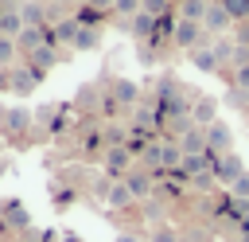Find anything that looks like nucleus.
<instances>
[{
  "mask_svg": "<svg viewBox=\"0 0 249 242\" xmlns=\"http://www.w3.org/2000/svg\"><path fill=\"white\" fill-rule=\"evenodd\" d=\"M233 86L237 90H249V66H237L233 70Z\"/></svg>",
  "mask_w": 249,
  "mask_h": 242,
  "instance_id": "c756f323",
  "label": "nucleus"
},
{
  "mask_svg": "<svg viewBox=\"0 0 249 242\" xmlns=\"http://www.w3.org/2000/svg\"><path fill=\"white\" fill-rule=\"evenodd\" d=\"M8 125H12V129H27V113H23V109H12V113H8Z\"/></svg>",
  "mask_w": 249,
  "mask_h": 242,
  "instance_id": "cd10ccee",
  "label": "nucleus"
},
{
  "mask_svg": "<svg viewBox=\"0 0 249 242\" xmlns=\"http://www.w3.org/2000/svg\"><path fill=\"white\" fill-rule=\"evenodd\" d=\"M241 176H245V164H241L237 152H226V156L214 160V180H218V183H230V187H233Z\"/></svg>",
  "mask_w": 249,
  "mask_h": 242,
  "instance_id": "f03ea898",
  "label": "nucleus"
},
{
  "mask_svg": "<svg viewBox=\"0 0 249 242\" xmlns=\"http://www.w3.org/2000/svg\"><path fill=\"white\" fill-rule=\"evenodd\" d=\"M179 148H183V156H198V152H206V129H187L183 137H179Z\"/></svg>",
  "mask_w": 249,
  "mask_h": 242,
  "instance_id": "423d86ee",
  "label": "nucleus"
},
{
  "mask_svg": "<svg viewBox=\"0 0 249 242\" xmlns=\"http://www.w3.org/2000/svg\"><path fill=\"white\" fill-rule=\"evenodd\" d=\"M214 55H218V62H233V43L218 39V43H214Z\"/></svg>",
  "mask_w": 249,
  "mask_h": 242,
  "instance_id": "a878e982",
  "label": "nucleus"
},
{
  "mask_svg": "<svg viewBox=\"0 0 249 242\" xmlns=\"http://www.w3.org/2000/svg\"><path fill=\"white\" fill-rule=\"evenodd\" d=\"M19 16H23L27 27H47V4H39V0H27L19 8Z\"/></svg>",
  "mask_w": 249,
  "mask_h": 242,
  "instance_id": "1a4fd4ad",
  "label": "nucleus"
},
{
  "mask_svg": "<svg viewBox=\"0 0 249 242\" xmlns=\"http://www.w3.org/2000/svg\"><path fill=\"white\" fill-rule=\"evenodd\" d=\"M43 78H47V74H39L35 66H16V70H8V78H4V82L12 86V94H31Z\"/></svg>",
  "mask_w": 249,
  "mask_h": 242,
  "instance_id": "7ed1b4c3",
  "label": "nucleus"
},
{
  "mask_svg": "<svg viewBox=\"0 0 249 242\" xmlns=\"http://www.w3.org/2000/svg\"><path fill=\"white\" fill-rule=\"evenodd\" d=\"M54 35H58V43H74V35H78V20H62V23L54 27Z\"/></svg>",
  "mask_w": 249,
  "mask_h": 242,
  "instance_id": "5701e85b",
  "label": "nucleus"
},
{
  "mask_svg": "<svg viewBox=\"0 0 249 242\" xmlns=\"http://www.w3.org/2000/svg\"><path fill=\"white\" fill-rule=\"evenodd\" d=\"M202 27H206L210 35H222V31H230V27H233V20H230V16H226V8L214 0V4L206 8V16H202Z\"/></svg>",
  "mask_w": 249,
  "mask_h": 242,
  "instance_id": "39448f33",
  "label": "nucleus"
},
{
  "mask_svg": "<svg viewBox=\"0 0 249 242\" xmlns=\"http://www.w3.org/2000/svg\"><path fill=\"white\" fill-rule=\"evenodd\" d=\"M117 16H140V0H113Z\"/></svg>",
  "mask_w": 249,
  "mask_h": 242,
  "instance_id": "393cba45",
  "label": "nucleus"
},
{
  "mask_svg": "<svg viewBox=\"0 0 249 242\" xmlns=\"http://www.w3.org/2000/svg\"><path fill=\"white\" fill-rule=\"evenodd\" d=\"M113 94H117V101H121V105H132L140 90H136V82H128V78H117V82H113Z\"/></svg>",
  "mask_w": 249,
  "mask_h": 242,
  "instance_id": "f3484780",
  "label": "nucleus"
},
{
  "mask_svg": "<svg viewBox=\"0 0 249 242\" xmlns=\"http://www.w3.org/2000/svg\"><path fill=\"white\" fill-rule=\"evenodd\" d=\"M82 4H89V8H97V12H113V0H82Z\"/></svg>",
  "mask_w": 249,
  "mask_h": 242,
  "instance_id": "473e14b6",
  "label": "nucleus"
},
{
  "mask_svg": "<svg viewBox=\"0 0 249 242\" xmlns=\"http://www.w3.org/2000/svg\"><path fill=\"white\" fill-rule=\"evenodd\" d=\"M128 148H105V172L109 176H124L128 172Z\"/></svg>",
  "mask_w": 249,
  "mask_h": 242,
  "instance_id": "6e6552de",
  "label": "nucleus"
},
{
  "mask_svg": "<svg viewBox=\"0 0 249 242\" xmlns=\"http://www.w3.org/2000/svg\"><path fill=\"white\" fill-rule=\"evenodd\" d=\"M27 62H31V66H35L39 74H47V70H51V66L58 62V55H54V47H51V43H43L39 51H31V55H27Z\"/></svg>",
  "mask_w": 249,
  "mask_h": 242,
  "instance_id": "9d476101",
  "label": "nucleus"
},
{
  "mask_svg": "<svg viewBox=\"0 0 249 242\" xmlns=\"http://www.w3.org/2000/svg\"><path fill=\"white\" fill-rule=\"evenodd\" d=\"M152 242H179V234H175L171 226H160V230L152 234Z\"/></svg>",
  "mask_w": 249,
  "mask_h": 242,
  "instance_id": "c85d7f7f",
  "label": "nucleus"
},
{
  "mask_svg": "<svg viewBox=\"0 0 249 242\" xmlns=\"http://www.w3.org/2000/svg\"><path fill=\"white\" fill-rule=\"evenodd\" d=\"M206 0H183L179 4V20H195V23H202V16H206Z\"/></svg>",
  "mask_w": 249,
  "mask_h": 242,
  "instance_id": "dca6fc26",
  "label": "nucleus"
},
{
  "mask_svg": "<svg viewBox=\"0 0 249 242\" xmlns=\"http://www.w3.org/2000/svg\"><path fill=\"white\" fill-rule=\"evenodd\" d=\"M233 43H237V47H249V20L233 23Z\"/></svg>",
  "mask_w": 249,
  "mask_h": 242,
  "instance_id": "bb28decb",
  "label": "nucleus"
},
{
  "mask_svg": "<svg viewBox=\"0 0 249 242\" xmlns=\"http://www.w3.org/2000/svg\"><path fill=\"white\" fill-rule=\"evenodd\" d=\"M124 187L132 191V199H144V195L152 191V176H148V172H128V176H124Z\"/></svg>",
  "mask_w": 249,
  "mask_h": 242,
  "instance_id": "f8f14e48",
  "label": "nucleus"
},
{
  "mask_svg": "<svg viewBox=\"0 0 249 242\" xmlns=\"http://www.w3.org/2000/svg\"><path fill=\"white\" fill-rule=\"evenodd\" d=\"M171 43L183 47V51H195V47H210V31L195 20H179L175 31H171Z\"/></svg>",
  "mask_w": 249,
  "mask_h": 242,
  "instance_id": "f257e3e1",
  "label": "nucleus"
},
{
  "mask_svg": "<svg viewBox=\"0 0 249 242\" xmlns=\"http://www.w3.org/2000/svg\"><path fill=\"white\" fill-rule=\"evenodd\" d=\"M191 62H195L202 74H214V70L222 66V62H218V55H214V47H195V51H191Z\"/></svg>",
  "mask_w": 249,
  "mask_h": 242,
  "instance_id": "9b49d317",
  "label": "nucleus"
},
{
  "mask_svg": "<svg viewBox=\"0 0 249 242\" xmlns=\"http://www.w3.org/2000/svg\"><path fill=\"white\" fill-rule=\"evenodd\" d=\"M179 4L175 0H140V12H148L152 20H163V16H171Z\"/></svg>",
  "mask_w": 249,
  "mask_h": 242,
  "instance_id": "4468645a",
  "label": "nucleus"
},
{
  "mask_svg": "<svg viewBox=\"0 0 249 242\" xmlns=\"http://www.w3.org/2000/svg\"><path fill=\"white\" fill-rule=\"evenodd\" d=\"M160 164H163V168H175V164H183V148H179V141H167V144H160Z\"/></svg>",
  "mask_w": 249,
  "mask_h": 242,
  "instance_id": "a211bd4d",
  "label": "nucleus"
},
{
  "mask_svg": "<svg viewBox=\"0 0 249 242\" xmlns=\"http://www.w3.org/2000/svg\"><path fill=\"white\" fill-rule=\"evenodd\" d=\"M241 242H249V234H245V238H241Z\"/></svg>",
  "mask_w": 249,
  "mask_h": 242,
  "instance_id": "e433bc0d",
  "label": "nucleus"
},
{
  "mask_svg": "<svg viewBox=\"0 0 249 242\" xmlns=\"http://www.w3.org/2000/svg\"><path fill=\"white\" fill-rule=\"evenodd\" d=\"M54 203H58V207H70V203H74V191H66V187L54 191Z\"/></svg>",
  "mask_w": 249,
  "mask_h": 242,
  "instance_id": "7c9ffc66",
  "label": "nucleus"
},
{
  "mask_svg": "<svg viewBox=\"0 0 249 242\" xmlns=\"http://www.w3.org/2000/svg\"><path fill=\"white\" fill-rule=\"evenodd\" d=\"M74 20H78V23H82V27H97V23H101V20H105V12H97V8H89V4H82V8H78V16H74Z\"/></svg>",
  "mask_w": 249,
  "mask_h": 242,
  "instance_id": "aec40b11",
  "label": "nucleus"
},
{
  "mask_svg": "<svg viewBox=\"0 0 249 242\" xmlns=\"http://www.w3.org/2000/svg\"><path fill=\"white\" fill-rule=\"evenodd\" d=\"M233 195H249V172H245V176L233 183Z\"/></svg>",
  "mask_w": 249,
  "mask_h": 242,
  "instance_id": "2f4dec72",
  "label": "nucleus"
},
{
  "mask_svg": "<svg viewBox=\"0 0 249 242\" xmlns=\"http://www.w3.org/2000/svg\"><path fill=\"white\" fill-rule=\"evenodd\" d=\"M117 242H140L136 234H117Z\"/></svg>",
  "mask_w": 249,
  "mask_h": 242,
  "instance_id": "72a5a7b5",
  "label": "nucleus"
},
{
  "mask_svg": "<svg viewBox=\"0 0 249 242\" xmlns=\"http://www.w3.org/2000/svg\"><path fill=\"white\" fill-rule=\"evenodd\" d=\"M97 43H101V31H97V27H82V23H78V35H74V43H70V47H74V51H93Z\"/></svg>",
  "mask_w": 249,
  "mask_h": 242,
  "instance_id": "ddd939ff",
  "label": "nucleus"
},
{
  "mask_svg": "<svg viewBox=\"0 0 249 242\" xmlns=\"http://www.w3.org/2000/svg\"><path fill=\"white\" fill-rule=\"evenodd\" d=\"M206 4H214V0H206Z\"/></svg>",
  "mask_w": 249,
  "mask_h": 242,
  "instance_id": "4c0bfd02",
  "label": "nucleus"
},
{
  "mask_svg": "<svg viewBox=\"0 0 249 242\" xmlns=\"http://www.w3.org/2000/svg\"><path fill=\"white\" fill-rule=\"evenodd\" d=\"M16 51H19L16 39H4V35H0V66H12V62H16Z\"/></svg>",
  "mask_w": 249,
  "mask_h": 242,
  "instance_id": "b1692460",
  "label": "nucleus"
},
{
  "mask_svg": "<svg viewBox=\"0 0 249 242\" xmlns=\"http://www.w3.org/2000/svg\"><path fill=\"white\" fill-rule=\"evenodd\" d=\"M206 148H210L214 156H226V152H233V133H230L222 121L206 125Z\"/></svg>",
  "mask_w": 249,
  "mask_h": 242,
  "instance_id": "20e7f679",
  "label": "nucleus"
},
{
  "mask_svg": "<svg viewBox=\"0 0 249 242\" xmlns=\"http://www.w3.org/2000/svg\"><path fill=\"white\" fill-rule=\"evenodd\" d=\"M214 109H218V101L214 98H202V101H195L191 105V121L198 125V129H206V125H214L218 117H214Z\"/></svg>",
  "mask_w": 249,
  "mask_h": 242,
  "instance_id": "0eeeda50",
  "label": "nucleus"
},
{
  "mask_svg": "<svg viewBox=\"0 0 249 242\" xmlns=\"http://www.w3.org/2000/svg\"><path fill=\"white\" fill-rule=\"evenodd\" d=\"M105 144H109V148H124V144H128V133H124L121 125H109V129H105Z\"/></svg>",
  "mask_w": 249,
  "mask_h": 242,
  "instance_id": "4be33fe9",
  "label": "nucleus"
},
{
  "mask_svg": "<svg viewBox=\"0 0 249 242\" xmlns=\"http://www.w3.org/2000/svg\"><path fill=\"white\" fill-rule=\"evenodd\" d=\"M51 4H74V0H51Z\"/></svg>",
  "mask_w": 249,
  "mask_h": 242,
  "instance_id": "f704fd0d",
  "label": "nucleus"
},
{
  "mask_svg": "<svg viewBox=\"0 0 249 242\" xmlns=\"http://www.w3.org/2000/svg\"><path fill=\"white\" fill-rule=\"evenodd\" d=\"M39 4H51V0H39Z\"/></svg>",
  "mask_w": 249,
  "mask_h": 242,
  "instance_id": "c9c22d12",
  "label": "nucleus"
},
{
  "mask_svg": "<svg viewBox=\"0 0 249 242\" xmlns=\"http://www.w3.org/2000/svg\"><path fill=\"white\" fill-rule=\"evenodd\" d=\"M222 8H226V16L233 20V23H241V20H249V0H218Z\"/></svg>",
  "mask_w": 249,
  "mask_h": 242,
  "instance_id": "6ab92c4d",
  "label": "nucleus"
},
{
  "mask_svg": "<svg viewBox=\"0 0 249 242\" xmlns=\"http://www.w3.org/2000/svg\"><path fill=\"white\" fill-rule=\"evenodd\" d=\"M105 203H109V207H128V203H132V191H128L124 183H109V187H105Z\"/></svg>",
  "mask_w": 249,
  "mask_h": 242,
  "instance_id": "2eb2a0df",
  "label": "nucleus"
},
{
  "mask_svg": "<svg viewBox=\"0 0 249 242\" xmlns=\"http://www.w3.org/2000/svg\"><path fill=\"white\" fill-rule=\"evenodd\" d=\"M4 215H8V222H12V226H19V230L31 222V219H27V211H23V203H4Z\"/></svg>",
  "mask_w": 249,
  "mask_h": 242,
  "instance_id": "412c9836",
  "label": "nucleus"
}]
</instances>
